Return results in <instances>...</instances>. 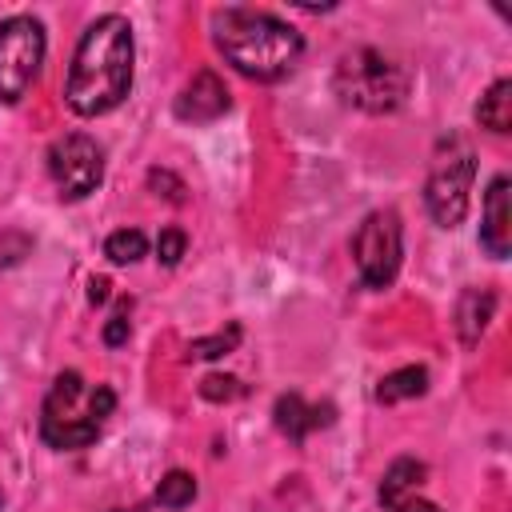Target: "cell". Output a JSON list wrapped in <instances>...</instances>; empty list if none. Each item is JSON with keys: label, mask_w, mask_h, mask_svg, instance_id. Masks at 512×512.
I'll list each match as a JSON object with an SVG mask.
<instances>
[{"label": "cell", "mask_w": 512, "mask_h": 512, "mask_svg": "<svg viewBox=\"0 0 512 512\" xmlns=\"http://www.w3.org/2000/svg\"><path fill=\"white\" fill-rule=\"evenodd\" d=\"M196 500V480H192V472H168L164 480H160V488H156V504L160 508H188Z\"/></svg>", "instance_id": "17"}, {"label": "cell", "mask_w": 512, "mask_h": 512, "mask_svg": "<svg viewBox=\"0 0 512 512\" xmlns=\"http://www.w3.org/2000/svg\"><path fill=\"white\" fill-rule=\"evenodd\" d=\"M212 40L224 60L252 80H280L300 60V32L272 12L256 8H220L212 16Z\"/></svg>", "instance_id": "2"}, {"label": "cell", "mask_w": 512, "mask_h": 512, "mask_svg": "<svg viewBox=\"0 0 512 512\" xmlns=\"http://www.w3.org/2000/svg\"><path fill=\"white\" fill-rule=\"evenodd\" d=\"M476 120H480V128H488V132H496V136H504V132L512 128V80H496V84L480 96Z\"/></svg>", "instance_id": "13"}, {"label": "cell", "mask_w": 512, "mask_h": 512, "mask_svg": "<svg viewBox=\"0 0 512 512\" xmlns=\"http://www.w3.org/2000/svg\"><path fill=\"white\" fill-rule=\"evenodd\" d=\"M92 300H104L108 296V280H92V292H88Z\"/></svg>", "instance_id": "23"}, {"label": "cell", "mask_w": 512, "mask_h": 512, "mask_svg": "<svg viewBox=\"0 0 512 512\" xmlns=\"http://www.w3.org/2000/svg\"><path fill=\"white\" fill-rule=\"evenodd\" d=\"M236 392H240V384L232 376H208L200 384V396H208V400H232Z\"/></svg>", "instance_id": "20"}, {"label": "cell", "mask_w": 512, "mask_h": 512, "mask_svg": "<svg viewBox=\"0 0 512 512\" xmlns=\"http://www.w3.org/2000/svg\"><path fill=\"white\" fill-rule=\"evenodd\" d=\"M144 252H148V240H144V232H136V228H120V232H112V236L104 240V256H108L112 264H136Z\"/></svg>", "instance_id": "16"}, {"label": "cell", "mask_w": 512, "mask_h": 512, "mask_svg": "<svg viewBox=\"0 0 512 512\" xmlns=\"http://www.w3.org/2000/svg\"><path fill=\"white\" fill-rule=\"evenodd\" d=\"M116 408V392L108 384H88L80 372H60L40 416V436L52 448H84L100 436L104 420Z\"/></svg>", "instance_id": "3"}, {"label": "cell", "mask_w": 512, "mask_h": 512, "mask_svg": "<svg viewBox=\"0 0 512 512\" xmlns=\"http://www.w3.org/2000/svg\"><path fill=\"white\" fill-rule=\"evenodd\" d=\"M388 512H440V504L424 500L420 492H408V496H400L396 504H388Z\"/></svg>", "instance_id": "21"}, {"label": "cell", "mask_w": 512, "mask_h": 512, "mask_svg": "<svg viewBox=\"0 0 512 512\" xmlns=\"http://www.w3.org/2000/svg\"><path fill=\"white\" fill-rule=\"evenodd\" d=\"M184 244H188V236L180 232V228H164L160 232V240H156V256H160V264H180V256H184Z\"/></svg>", "instance_id": "19"}, {"label": "cell", "mask_w": 512, "mask_h": 512, "mask_svg": "<svg viewBox=\"0 0 512 512\" xmlns=\"http://www.w3.org/2000/svg\"><path fill=\"white\" fill-rule=\"evenodd\" d=\"M472 180H476V156L464 140H448V152L436 156L428 184H424V204L440 228H456L468 212L472 200Z\"/></svg>", "instance_id": "5"}, {"label": "cell", "mask_w": 512, "mask_h": 512, "mask_svg": "<svg viewBox=\"0 0 512 512\" xmlns=\"http://www.w3.org/2000/svg\"><path fill=\"white\" fill-rule=\"evenodd\" d=\"M492 308H496V296L488 288H468L460 296V304H456V332H460L464 344H476L480 340V332L492 320Z\"/></svg>", "instance_id": "12"}, {"label": "cell", "mask_w": 512, "mask_h": 512, "mask_svg": "<svg viewBox=\"0 0 512 512\" xmlns=\"http://www.w3.org/2000/svg\"><path fill=\"white\" fill-rule=\"evenodd\" d=\"M228 112V88H224V80L216 76V72H196L188 84H184V92L176 96V116L180 120H188V124H212L216 116H224Z\"/></svg>", "instance_id": "9"}, {"label": "cell", "mask_w": 512, "mask_h": 512, "mask_svg": "<svg viewBox=\"0 0 512 512\" xmlns=\"http://www.w3.org/2000/svg\"><path fill=\"white\" fill-rule=\"evenodd\" d=\"M48 172L64 200H84L88 192H96L104 176V152L92 136L68 132L48 148Z\"/></svg>", "instance_id": "8"}, {"label": "cell", "mask_w": 512, "mask_h": 512, "mask_svg": "<svg viewBox=\"0 0 512 512\" xmlns=\"http://www.w3.org/2000/svg\"><path fill=\"white\" fill-rule=\"evenodd\" d=\"M480 244L488 256L504 260L512 252V204H508V176H496L484 192V224H480Z\"/></svg>", "instance_id": "10"}, {"label": "cell", "mask_w": 512, "mask_h": 512, "mask_svg": "<svg viewBox=\"0 0 512 512\" xmlns=\"http://www.w3.org/2000/svg\"><path fill=\"white\" fill-rule=\"evenodd\" d=\"M332 84H336V96L348 108H360V112H372V116L396 112L404 104V96H408L404 64H396L380 48H352V52H344L340 64H336Z\"/></svg>", "instance_id": "4"}, {"label": "cell", "mask_w": 512, "mask_h": 512, "mask_svg": "<svg viewBox=\"0 0 512 512\" xmlns=\"http://www.w3.org/2000/svg\"><path fill=\"white\" fill-rule=\"evenodd\" d=\"M400 256H404V228L400 216L392 208L368 212L364 224L352 236V260L356 272L368 288H388L400 272Z\"/></svg>", "instance_id": "6"}, {"label": "cell", "mask_w": 512, "mask_h": 512, "mask_svg": "<svg viewBox=\"0 0 512 512\" xmlns=\"http://www.w3.org/2000/svg\"><path fill=\"white\" fill-rule=\"evenodd\" d=\"M0 508H4V500H0Z\"/></svg>", "instance_id": "24"}, {"label": "cell", "mask_w": 512, "mask_h": 512, "mask_svg": "<svg viewBox=\"0 0 512 512\" xmlns=\"http://www.w3.org/2000/svg\"><path fill=\"white\" fill-rule=\"evenodd\" d=\"M424 388H428V372H424L420 364H408V368H396V372H388V376L380 380L376 400H380V404H396V400L424 396Z\"/></svg>", "instance_id": "15"}, {"label": "cell", "mask_w": 512, "mask_h": 512, "mask_svg": "<svg viewBox=\"0 0 512 512\" xmlns=\"http://www.w3.org/2000/svg\"><path fill=\"white\" fill-rule=\"evenodd\" d=\"M324 424H332V408L324 404H304L296 392H288V396H280L276 400V428L288 436V440H304L312 428H324Z\"/></svg>", "instance_id": "11"}, {"label": "cell", "mask_w": 512, "mask_h": 512, "mask_svg": "<svg viewBox=\"0 0 512 512\" xmlns=\"http://www.w3.org/2000/svg\"><path fill=\"white\" fill-rule=\"evenodd\" d=\"M236 340H240V328L232 324L228 332H220V336H208V340H192L188 344V356H196V360H208V356H224V352H232L236 348Z\"/></svg>", "instance_id": "18"}, {"label": "cell", "mask_w": 512, "mask_h": 512, "mask_svg": "<svg viewBox=\"0 0 512 512\" xmlns=\"http://www.w3.org/2000/svg\"><path fill=\"white\" fill-rule=\"evenodd\" d=\"M132 24L116 12L96 16L72 56L64 100L76 116H104L112 112L132 88Z\"/></svg>", "instance_id": "1"}, {"label": "cell", "mask_w": 512, "mask_h": 512, "mask_svg": "<svg viewBox=\"0 0 512 512\" xmlns=\"http://www.w3.org/2000/svg\"><path fill=\"white\" fill-rule=\"evenodd\" d=\"M44 64V28L36 16H8L0 24V100L16 104Z\"/></svg>", "instance_id": "7"}, {"label": "cell", "mask_w": 512, "mask_h": 512, "mask_svg": "<svg viewBox=\"0 0 512 512\" xmlns=\"http://www.w3.org/2000/svg\"><path fill=\"white\" fill-rule=\"evenodd\" d=\"M424 476H428V468H424L420 460H412V456H400V460H396V464L384 472V480H380V504L388 508V504H396L400 496H408V492H420Z\"/></svg>", "instance_id": "14"}, {"label": "cell", "mask_w": 512, "mask_h": 512, "mask_svg": "<svg viewBox=\"0 0 512 512\" xmlns=\"http://www.w3.org/2000/svg\"><path fill=\"white\" fill-rule=\"evenodd\" d=\"M124 340H128V320H124V316H112V320L104 324V344L116 348V344H124Z\"/></svg>", "instance_id": "22"}]
</instances>
